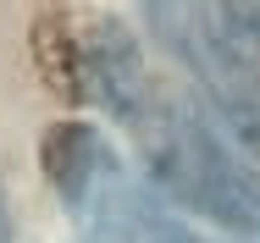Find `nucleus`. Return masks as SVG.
<instances>
[{"label": "nucleus", "instance_id": "obj_1", "mask_svg": "<svg viewBox=\"0 0 260 243\" xmlns=\"http://www.w3.org/2000/svg\"><path fill=\"white\" fill-rule=\"evenodd\" d=\"M83 83L127 127L166 204L205 216L210 227H227L233 238H260V171H249L216 138L205 116L172 99V89L150 72L139 45L111 17H100L83 33Z\"/></svg>", "mask_w": 260, "mask_h": 243}, {"label": "nucleus", "instance_id": "obj_2", "mask_svg": "<svg viewBox=\"0 0 260 243\" xmlns=\"http://www.w3.org/2000/svg\"><path fill=\"white\" fill-rule=\"evenodd\" d=\"M166 50L188 66L200 94L260 155V0H144Z\"/></svg>", "mask_w": 260, "mask_h": 243}, {"label": "nucleus", "instance_id": "obj_3", "mask_svg": "<svg viewBox=\"0 0 260 243\" xmlns=\"http://www.w3.org/2000/svg\"><path fill=\"white\" fill-rule=\"evenodd\" d=\"M244 243H260V238H244Z\"/></svg>", "mask_w": 260, "mask_h": 243}]
</instances>
